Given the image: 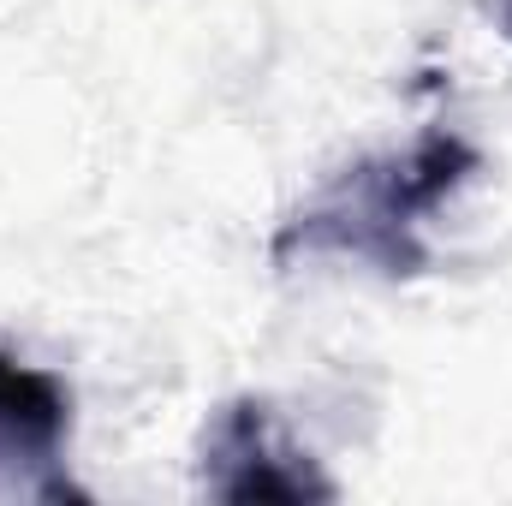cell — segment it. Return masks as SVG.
<instances>
[{
  "instance_id": "obj_3",
  "label": "cell",
  "mask_w": 512,
  "mask_h": 506,
  "mask_svg": "<svg viewBox=\"0 0 512 506\" xmlns=\"http://www.w3.org/2000/svg\"><path fill=\"white\" fill-rule=\"evenodd\" d=\"M66 423H72L66 387L48 370H30L0 352V453L48 465L66 441Z\"/></svg>"
},
{
  "instance_id": "obj_2",
  "label": "cell",
  "mask_w": 512,
  "mask_h": 506,
  "mask_svg": "<svg viewBox=\"0 0 512 506\" xmlns=\"http://www.w3.org/2000/svg\"><path fill=\"white\" fill-rule=\"evenodd\" d=\"M203 483L215 501H334V483L280 441L262 399H233L203 435Z\"/></svg>"
},
{
  "instance_id": "obj_1",
  "label": "cell",
  "mask_w": 512,
  "mask_h": 506,
  "mask_svg": "<svg viewBox=\"0 0 512 506\" xmlns=\"http://www.w3.org/2000/svg\"><path fill=\"white\" fill-rule=\"evenodd\" d=\"M477 167H483V155L459 131H423L405 155L358 161L322 203H310L298 221H286L274 239V256L340 251L376 262L382 274H417L423 268L417 221L429 209H441Z\"/></svg>"
},
{
  "instance_id": "obj_4",
  "label": "cell",
  "mask_w": 512,
  "mask_h": 506,
  "mask_svg": "<svg viewBox=\"0 0 512 506\" xmlns=\"http://www.w3.org/2000/svg\"><path fill=\"white\" fill-rule=\"evenodd\" d=\"M495 30L512 42V0H495Z\"/></svg>"
}]
</instances>
